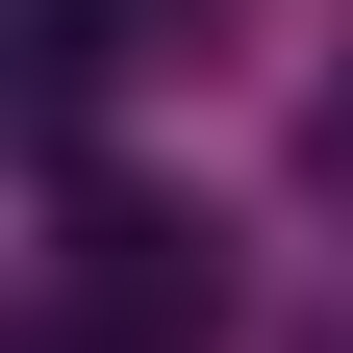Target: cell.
<instances>
[{
    "instance_id": "cell-1",
    "label": "cell",
    "mask_w": 353,
    "mask_h": 353,
    "mask_svg": "<svg viewBox=\"0 0 353 353\" xmlns=\"http://www.w3.org/2000/svg\"><path fill=\"white\" fill-rule=\"evenodd\" d=\"M202 328H228V252L176 228V202H76L51 328H26V353H202Z\"/></svg>"
}]
</instances>
